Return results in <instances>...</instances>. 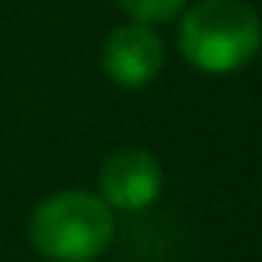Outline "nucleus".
<instances>
[{"instance_id":"nucleus-5","label":"nucleus","mask_w":262,"mask_h":262,"mask_svg":"<svg viewBox=\"0 0 262 262\" xmlns=\"http://www.w3.org/2000/svg\"><path fill=\"white\" fill-rule=\"evenodd\" d=\"M115 4L133 18V22H144V26H158V22H169L176 18L187 0H115Z\"/></svg>"},{"instance_id":"nucleus-1","label":"nucleus","mask_w":262,"mask_h":262,"mask_svg":"<svg viewBox=\"0 0 262 262\" xmlns=\"http://www.w3.org/2000/svg\"><path fill=\"white\" fill-rule=\"evenodd\" d=\"M180 54L208 76H230L262 51V18L244 0H198L180 18Z\"/></svg>"},{"instance_id":"nucleus-4","label":"nucleus","mask_w":262,"mask_h":262,"mask_svg":"<svg viewBox=\"0 0 262 262\" xmlns=\"http://www.w3.org/2000/svg\"><path fill=\"white\" fill-rule=\"evenodd\" d=\"M165 65V47L155 36L151 26L144 22H129V26H115L101 47V69L115 86L137 90L147 86Z\"/></svg>"},{"instance_id":"nucleus-3","label":"nucleus","mask_w":262,"mask_h":262,"mask_svg":"<svg viewBox=\"0 0 262 262\" xmlns=\"http://www.w3.org/2000/svg\"><path fill=\"white\" fill-rule=\"evenodd\" d=\"M162 194V165L144 147L112 151L101 165V198L112 212H144Z\"/></svg>"},{"instance_id":"nucleus-2","label":"nucleus","mask_w":262,"mask_h":262,"mask_svg":"<svg viewBox=\"0 0 262 262\" xmlns=\"http://www.w3.org/2000/svg\"><path fill=\"white\" fill-rule=\"evenodd\" d=\"M115 237V212L90 190H61L29 215V241L47 262H94Z\"/></svg>"}]
</instances>
